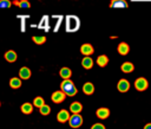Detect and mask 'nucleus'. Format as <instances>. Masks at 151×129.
Masks as SVG:
<instances>
[{
	"mask_svg": "<svg viewBox=\"0 0 151 129\" xmlns=\"http://www.w3.org/2000/svg\"><path fill=\"white\" fill-rule=\"evenodd\" d=\"M60 88H61V91L65 93V95H67V96H74V95H77V92H78V90H77V88H76V85H74V83L68 78V79H64L63 82H61V84H60Z\"/></svg>",
	"mask_w": 151,
	"mask_h": 129,
	"instance_id": "obj_1",
	"label": "nucleus"
},
{
	"mask_svg": "<svg viewBox=\"0 0 151 129\" xmlns=\"http://www.w3.org/2000/svg\"><path fill=\"white\" fill-rule=\"evenodd\" d=\"M68 123H70V125L72 128H79L83 124V117L79 114H73L72 116H70Z\"/></svg>",
	"mask_w": 151,
	"mask_h": 129,
	"instance_id": "obj_2",
	"label": "nucleus"
},
{
	"mask_svg": "<svg viewBox=\"0 0 151 129\" xmlns=\"http://www.w3.org/2000/svg\"><path fill=\"white\" fill-rule=\"evenodd\" d=\"M149 86V82L146 78L144 77H139L134 80V88L138 90V91H145Z\"/></svg>",
	"mask_w": 151,
	"mask_h": 129,
	"instance_id": "obj_3",
	"label": "nucleus"
},
{
	"mask_svg": "<svg viewBox=\"0 0 151 129\" xmlns=\"http://www.w3.org/2000/svg\"><path fill=\"white\" fill-rule=\"evenodd\" d=\"M65 97H66V95H65L61 90H59V91H54V92L52 93L51 99H52V102H54V103H61V102H64Z\"/></svg>",
	"mask_w": 151,
	"mask_h": 129,
	"instance_id": "obj_4",
	"label": "nucleus"
},
{
	"mask_svg": "<svg viewBox=\"0 0 151 129\" xmlns=\"http://www.w3.org/2000/svg\"><path fill=\"white\" fill-rule=\"evenodd\" d=\"M117 89H118V91H120V92H126V91H129V89H130V82L127 80V79H120L118 83H117Z\"/></svg>",
	"mask_w": 151,
	"mask_h": 129,
	"instance_id": "obj_5",
	"label": "nucleus"
},
{
	"mask_svg": "<svg viewBox=\"0 0 151 129\" xmlns=\"http://www.w3.org/2000/svg\"><path fill=\"white\" fill-rule=\"evenodd\" d=\"M68 118H70V114H68V111H67L66 109H61V110L58 112V115H57V120H58L60 123L67 122Z\"/></svg>",
	"mask_w": 151,
	"mask_h": 129,
	"instance_id": "obj_6",
	"label": "nucleus"
},
{
	"mask_svg": "<svg viewBox=\"0 0 151 129\" xmlns=\"http://www.w3.org/2000/svg\"><path fill=\"white\" fill-rule=\"evenodd\" d=\"M93 51H94L93 46H92L91 44H88V43L83 44L81 47H80V52H81L84 56H91V54L93 53Z\"/></svg>",
	"mask_w": 151,
	"mask_h": 129,
	"instance_id": "obj_7",
	"label": "nucleus"
},
{
	"mask_svg": "<svg viewBox=\"0 0 151 129\" xmlns=\"http://www.w3.org/2000/svg\"><path fill=\"white\" fill-rule=\"evenodd\" d=\"M110 7L111 8H126L127 2L125 0H111Z\"/></svg>",
	"mask_w": 151,
	"mask_h": 129,
	"instance_id": "obj_8",
	"label": "nucleus"
},
{
	"mask_svg": "<svg viewBox=\"0 0 151 129\" xmlns=\"http://www.w3.org/2000/svg\"><path fill=\"white\" fill-rule=\"evenodd\" d=\"M117 50H118V53H119V54L126 56V54L129 53V51H130V46H129L127 43H124V41H123V43H119Z\"/></svg>",
	"mask_w": 151,
	"mask_h": 129,
	"instance_id": "obj_9",
	"label": "nucleus"
},
{
	"mask_svg": "<svg viewBox=\"0 0 151 129\" xmlns=\"http://www.w3.org/2000/svg\"><path fill=\"white\" fill-rule=\"evenodd\" d=\"M96 114H97V117H98V118L105 120V118H107V117L110 116V110H109L107 108H99Z\"/></svg>",
	"mask_w": 151,
	"mask_h": 129,
	"instance_id": "obj_10",
	"label": "nucleus"
},
{
	"mask_svg": "<svg viewBox=\"0 0 151 129\" xmlns=\"http://www.w3.org/2000/svg\"><path fill=\"white\" fill-rule=\"evenodd\" d=\"M81 66L84 69H86V70H90L93 66V59L91 57H88V56H85L84 59L81 60Z\"/></svg>",
	"mask_w": 151,
	"mask_h": 129,
	"instance_id": "obj_11",
	"label": "nucleus"
},
{
	"mask_svg": "<svg viewBox=\"0 0 151 129\" xmlns=\"http://www.w3.org/2000/svg\"><path fill=\"white\" fill-rule=\"evenodd\" d=\"M19 77L21 79H28L31 77V70L26 66H22L20 70H19Z\"/></svg>",
	"mask_w": 151,
	"mask_h": 129,
	"instance_id": "obj_12",
	"label": "nucleus"
},
{
	"mask_svg": "<svg viewBox=\"0 0 151 129\" xmlns=\"http://www.w3.org/2000/svg\"><path fill=\"white\" fill-rule=\"evenodd\" d=\"M83 91H84L85 95H92L94 92V85L91 82H86L83 85Z\"/></svg>",
	"mask_w": 151,
	"mask_h": 129,
	"instance_id": "obj_13",
	"label": "nucleus"
},
{
	"mask_svg": "<svg viewBox=\"0 0 151 129\" xmlns=\"http://www.w3.org/2000/svg\"><path fill=\"white\" fill-rule=\"evenodd\" d=\"M120 70H122L123 72H125V73H130V72H132V71L134 70V66H133L132 63H130V62H125V63L122 64Z\"/></svg>",
	"mask_w": 151,
	"mask_h": 129,
	"instance_id": "obj_14",
	"label": "nucleus"
},
{
	"mask_svg": "<svg viewBox=\"0 0 151 129\" xmlns=\"http://www.w3.org/2000/svg\"><path fill=\"white\" fill-rule=\"evenodd\" d=\"M81 110H83V105H81V103H79V102H73V103L70 105V111H71L72 114H79Z\"/></svg>",
	"mask_w": 151,
	"mask_h": 129,
	"instance_id": "obj_15",
	"label": "nucleus"
},
{
	"mask_svg": "<svg viewBox=\"0 0 151 129\" xmlns=\"http://www.w3.org/2000/svg\"><path fill=\"white\" fill-rule=\"evenodd\" d=\"M5 59L8 62V63H13V62H15L17 60V53L13 51V50H9V51H7L6 53H5Z\"/></svg>",
	"mask_w": 151,
	"mask_h": 129,
	"instance_id": "obj_16",
	"label": "nucleus"
},
{
	"mask_svg": "<svg viewBox=\"0 0 151 129\" xmlns=\"http://www.w3.org/2000/svg\"><path fill=\"white\" fill-rule=\"evenodd\" d=\"M59 75H60V77L63 79H68L72 76V71L68 67H61L60 71H59Z\"/></svg>",
	"mask_w": 151,
	"mask_h": 129,
	"instance_id": "obj_17",
	"label": "nucleus"
},
{
	"mask_svg": "<svg viewBox=\"0 0 151 129\" xmlns=\"http://www.w3.org/2000/svg\"><path fill=\"white\" fill-rule=\"evenodd\" d=\"M107 63H109V57L105 56V54H100V56L97 58V64H98V66H100V67L106 66Z\"/></svg>",
	"mask_w": 151,
	"mask_h": 129,
	"instance_id": "obj_18",
	"label": "nucleus"
},
{
	"mask_svg": "<svg viewBox=\"0 0 151 129\" xmlns=\"http://www.w3.org/2000/svg\"><path fill=\"white\" fill-rule=\"evenodd\" d=\"M9 86L12 89H19L21 86V78L18 77H13L9 79Z\"/></svg>",
	"mask_w": 151,
	"mask_h": 129,
	"instance_id": "obj_19",
	"label": "nucleus"
},
{
	"mask_svg": "<svg viewBox=\"0 0 151 129\" xmlns=\"http://www.w3.org/2000/svg\"><path fill=\"white\" fill-rule=\"evenodd\" d=\"M20 110H21V111H22L25 115H29V114L33 111V104H31V103L26 102V103H24V104L21 105Z\"/></svg>",
	"mask_w": 151,
	"mask_h": 129,
	"instance_id": "obj_20",
	"label": "nucleus"
},
{
	"mask_svg": "<svg viewBox=\"0 0 151 129\" xmlns=\"http://www.w3.org/2000/svg\"><path fill=\"white\" fill-rule=\"evenodd\" d=\"M32 40H33L35 44L41 45V44H44V43L46 41V38H45L44 36H34V37H32Z\"/></svg>",
	"mask_w": 151,
	"mask_h": 129,
	"instance_id": "obj_21",
	"label": "nucleus"
},
{
	"mask_svg": "<svg viewBox=\"0 0 151 129\" xmlns=\"http://www.w3.org/2000/svg\"><path fill=\"white\" fill-rule=\"evenodd\" d=\"M39 111H40V114H41V115L46 116V115H48V114L51 112V108H50V105L44 104V105H41V107L39 108Z\"/></svg>",
	"mask_w": 151,
	"mask_h": 129,
	"instance_id": "obj_22",
	"label": "nucleus"
},
{
	"mask_svg": "<svg viewBox=\"0 0 151 129\" xmlns=\"http://www.w3.org/2000/svg\"><path fill=\"white\" fill-rule=\"evenodd\" d=\"M44 104H45V101H44L42 97H35L34 101H33V105L37 107V108H40V107L44 105Z\"/></svg>",
	"mask_w": 151,
	"mask_h": 129,
	"instance_id": "obj_23",
	"label": "nucleus"
},
{
	"mask_svg": "<svg viewBox=\"0 0 151 129\" xmlns=\"http://www.w3.org/2000/svg\"><path fill=\"white\" fill-rule=\"evenodd\" d=\"M15 5H18V6L21 7V8H29V7H31V5H29V2H28L27 0H20V1H17Z\"/></svg>",
	"mask_w": 151,
	"mask_h": 129,
	"instance_id": "obj_24",
	"label": "nucleus"
},
{
	"mask_svg": "<svg viewBox=\"0 0 151 129\" xmlns=\"http://www.w3.org/2000/svg\"><path fill=\"white\" fill-rule=\"evenodd\" d=\"M11 1L9 0H0V8H8L11 7Z\"/></svg>",
	"mask_w": 151,
	"mask_h": 129,
	"instance_id": "obj_25",
	"label": "nucleus"
},
{
	"mask_svg": "<svg viewBox=\"0 0 151 129\" xmlns=\"http://www.w3.org/2000/svg\"><path fill=\"white\" fill-rule=\"evenodd\" d=\"M91 129H106V128H105V125L101 124V123H94V124L91 127Z\"/></svg>",
	"mask_w": 151,
	"mask_h": 129,
	"instance_id": "obj_26",
	"label": "nucleus"
},
{
	"mask_svg": "<svg viewBox=\"0 0 151 129\" xmlns=\"http://www.w3.org/2000/svg\"><path fill=\"white\" fill-rule=\"evenodd\" d=\"M144 129H151V123H147V124H145Z\"/></svg>",
	"mask_w": 151,
	"mask_h": 129,
	"instance_id": "obj_27",
	"label": "nucleus"
},
{
	"mask_svg": "<svg viewBox=\"0 0 151 129\" xmlns=\"http://www.w3.org/2000/svg\"><path fill=\"white\" fill-rule=\"evenodd\" d=\"M0 105H1V102H0Z\"/></svg>",
	"mask_w": 151,
	"mask_h": 129,
	"instance_id": "obj_28",
	"label": "nucleus"
}]
</instances>
